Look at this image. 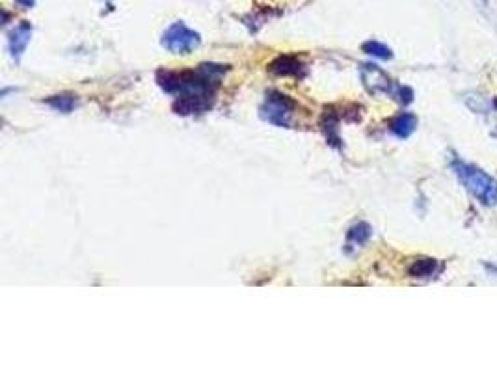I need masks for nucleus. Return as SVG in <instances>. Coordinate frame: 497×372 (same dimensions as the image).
Masks as SVG:
<instances>
[{
  "instance_id": "obj_6",
  "label": "nucleus",
  "mask_w": 497,
  "mask_h": 372,
  "mask_svg": "<svg viewBox=\"0 0 497 372\" xmlns=\"http://www.w3.org/2000/svg\"><path fill=\"white\" fill-rule=\"evenodd\" d=\"M30 37H32V25L28 21H23V23H19V25L10 32L8 47H10V52H12V56L15 60H19L21 54L25 52L26 45L30 41Z\"/></svg>"
},
{
  "instance_id": "obj_1",
  "label": "nucleus",
  "mask_w": 497,
  "mask_h": 372,
  "mask_svg": "<svg viewBox=\"0 0 497 372\" xmlns=\"http://www.w3.org/2000/svg\"><path fill=\"white\" fill-rule=\"evenodd\" d=\"M225 71L227 65L218 63H201L198 69L185 71L161 69L156 73V82L166 93L177 95V101L174 103L175 114L192 116L211 110L216 99L220 79Z\"/></svg>"
},
{
  "instance_id": "obj_4",
  "label": "nucleus",
  "mask_w": 497,
  "mask_h": 372,
  "mask_svg": "<svg viewBox=\"0 0 497 372\" xmlns=\"http://www.w3.org/2000/svg\"><path fill=\"white\" fill-rule=\"evenodd\" d=\"M296 110V103L283 93L270 92L261 106V118L276 127H289Z\"/></svg>"
},
{
  "instance_id": "obj_9",
  "label": "nucleus",
  "mask_w": 497,
  "mask_h": 372,
  "mask_svg": "<svg viewBox=\"0 0 497 372\" xmlns=\"http://www.w3.org/2000/svg\"><path fill=\"white\" fill-rule=\"evenodd\" d=\"M321 129H323L324 136H326V140H328L332 145H337V143L341 142V140H339V116L334 114L332 106L324 110V116L323 119H321Z\"/></svg>"
},
{
  "instance_id": "obj_10",
  "label": "nucleus",
  "mask_w": 497,
  "mask_h": 372,
  "mask_svg": "<svg viewBox=\"0 0 497 372\" xmlns=\"http://www.w3.org/2000/svg\"><path fill=\"white\" fill-rule=\"evenodd\" d=\"M45 103H47L50 108H54L57 112H62V114H69V112H73L77 106H79L77 95H69V93H62V95L49 97Z\"/></svg>"
},
{
  "instance_id": "obj_13",
  "label": "nucleus",
  "mask_w": 497,
  "mask_h": 372,
  "mask_svg": "<svg viewBox=\"0 0 497 372\" xmlns=\"http://www.w3.org/2000/svg\"><path fill=\"white\" fill-rule=\"evenodd\" d=\"M361 49H363V52H367V54L380 58V60H392L393 58V52L389 47H385V45L380 43V41H373V39L365 41V43L361 45Z\"/></svg>"
},
{
  "instance_id": "obj_2",
  "label": "nucleus",
  "mask_w": 497,
  "mask_h": 372,
  "mask_svg": "<svg viewBox=\"0 0 497 372\" xmlns=\"http://www.w3.org/2000/svg\"><path fill=\"white\" fill-rule=\"evenodd\" d=\"M453 169L460 183L466 186L480 203H497V180L494 177H490L486 172L478 169L473 164H466L462 161H453Z\"/></svg>"
},
{
  "instance_id": "obj_3",
  "label": "nucleus",
  "mask_w": 497,
  "mask_h": 372,
  "mask_svg": "<svg viewBox=\"0 0 497 372\" xmlns=\"http://www.w3.org/2000/svg\"><path fill=\"white\" fill-rule=\"evenodd\" d=\"M161 43L172 54H190L199 47L201 37H199L198 32L190 30L185 23L179 21L162 34Z\"/></svg>"
},
{
  "instance_id": "obj_12",
  "label": "nucleus",
  "mask_w": 497,
  "mask_h": 372,
  "mask_svg": "<svg viewBox=\"0 0 497 372\" xmlns=\"http://www.w3.org/2000/svg\"><path fill=\"white\" fill-rule=\"evenodd\" d=\"M438 262L434 259H417L410 267L412 278H429L436 272Z\"/></svg>"
},
{
  "instance_id": "obj_7",
  "label": "nucleus",
  "mask_w": 497,
  "mask_h": 372,
  "mask_svg": "<svg viewBox=\"0 0 497 372\" xmlns=\"http://www.w3.org/2000/svg\"><path fill=\"white\" fill-rule=\"evenodd\" d=\"M268 71L278 76H302L305 73V65L296 56H280L268 65Z\"/></svg>"
},
{
  "instance_id": "obj_15",
  "label": "nucleus",
  "mask_w": 497,
  "mask_h": 372,
  "mask_svg": "<svg viewBox=\"0 0 497 372\" xmlns=\"http://www.w3.org/2000/svg\"><path fill=\"white\" fill-rule=\"evenodd\" d=\"M483 2H485V4H486V2H488V0H483Z\"/></svg>"
},
{
  "instance_id": "obj_5",
  "label": "nucleus",
  "mask_w": 497,
  "mask_h": 372,
  "mask_svg": "<svg viewBox=\"0 0 497 372\" xmlns=\"http://www.w3.org/2000/svg\"><path fill=\"white\" fill-rule=\"evenodd\" d=\"M361 79H363V84L371 93H384V95H395V82L387 76V74L382 71L376 65H371L367 63L361 69Z\"/></svg>"
},
{
  "instance_id": "obj_8",
  "label": "nucleus",
  "mask_w": 497,
  "mask_h": 372,
  "mask_svg": "<svg viewBox=\"0 0 497 372\" xmlns=\"http://www.w3.org/2000/svg\"><path fill=\"white\" fill-rule=\"evenodd\" d=\"M417 127V118L414 114H408V112H404L400 116L393 119L392 123H389V130H392L393 134L400 140H406L408 136H412V132L416 130Z\"/></svg>"
},
{
  "instance_id": "obj_11",
  "label": "nucleus",
  "mask_w": 497,
  "mask_h": 372,
  "mask_svg": "<svg viewBox=\"0 0 497 372\" xmlns=\"http://www.w3.org/2000/svg\"><path fill=\"white\" fill-rule=\"evenodd\" d=\"M371 233H373V229H371L369 223H356V225H352L350 231H348L347 240L348 244H358V246H361V244H365V242L371 238Z\"/></svg>"
},
{
  "instance_id": "obj_14",
  "label": "nucleus",
  "mask_w": 497,
  "mask_h": 372,
  "mask_svg": "<svg viewBox=\"0 0 497 372\" xmlns=\"http://www.w3.org/2000/svg\"><path fill=\"white\" fill-rule=\"evenodd\" d=\"M15 2H17L19 6L25 8V10H28V8H32L36 4V0H15Z\"/></svg>"
}]
</instances>
